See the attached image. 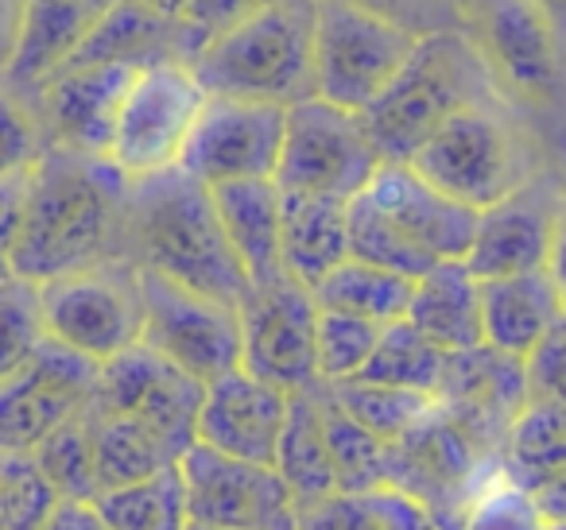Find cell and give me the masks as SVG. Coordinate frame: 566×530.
<instances>
[{"label":"cell","mask_w":566,"mask_h":530,"mask_svg":"<svg viewBox=\"0 0 566 530\" xmlns=\"http://www.w3.org/2000/svg\"><path fill=\"white\" fill-rule=\"evenodd\" d=\"M190 530H218V527H202V522H190Z\"/></svg>","instance_id":"681fc988"},{"label":"cell","mask_w":566,"mask_h":530,"mask_svg":"<svg viewBox=\"0 0 566 530\" xmlns=\"http://www.w3.org/2000/svg\"><path fill=\"white\" fill-rule=\"evenodd\" d=\"M416 283L400 272L365 264V259L349 256L342 267H334L323 283L315 287V303L323 310L349 314V318H365L373 326H396L408 321L411 303H416Z\"/></svg>","instance_id":"83f0119b"},{"label":"cell","mask_w":566,"mask_h":530,"mask_svg":"<svg viewBox=\"0 0 566 530\" xmlns=\"http://www.w3.org/2000/svg\"><path fill=\"white\" fill-rule=\"evenodd\" d=\"M144 66L133 63H71L32 97H20L40 117L51 148L109 159L120 105Z\"/></svg>","instance_id":"2e32d148"},{"label":"cell","mask_w":566,"mask_h":530,"mask_svg":"<svg viewBox=\"0 0 566 530\" xmlns=\"http://www.w3.org/2000/svg\"><path fill=\"white\" fill-rule=\"evenodd\" d=\"M349 205L354 202L283 194V275L315 290L334 267L354 256Z\"/></svg>","instance_id":"cb8c5ba5"},{"label":"cell","mask_w":566,"mask_h":530,"mask_svg":"<svg viewBox=\"0 0 566 530\" xmlns=\"http://www.w3.org/2000/svg\"><path fill=\"white\" fill-rule=\"evenodd\" d=\"M419 35L346 0H318L315 20V97L349 113H369L392 89Z\"/></svg>","instance_id":"ba28073f"},{"label":"cell","mask_w":566,"mask_h":530,"mask_svg":"<svg viewBox=\"0 0 566 530\" xmlns=\"http://www.w3.org/2000/svg\"><path fill=\"white\" fill-rule=\"evenodd\" d=\"M140 283L144 314H148V321H144L148 349L175 360L202 383H213L218 375L241 368V306H229L156 272H144V267Z\"/></svg>","instance_id":"7c38bea8"},{"label":"cell","mask_w":566,"mask_h":530,"mask_svg":"<svg viewBox=\"0 0 566 530\" xmlns=\"http://www.w3.org/2000/svg\"><path fill=\"white\" fill-rule=\"evenodd\" d=\"M535 12L543 17V24L555 32V40L563 43V51H566V0H527Z\"/></svg>","instance_id":"f6af8a7d"},{"label":"cell","mask_w":566,"mask_h":530,"mask_svg":"<svg viewBox=\"0 0 566 530\" xmlns=\"http://www.w3.org/2000/svg\"><path fill=\"white\" fill-rule=\"evenodd\" d=\"M90 430H94V457H97V484H102V491L140 484L182 460L164 437L151 434L140 422L125 418V414H109L102 406H90Z\"/></svg>","instance_id":"f1b7e54d"},{"label":"cell","mask_w":566,"mask_h":530,"mask_svg":"<svg viewBox=\"0 0 566 530\" xmlns=\"http://www.w3.org/2000/svg\"><path fill=\"white\" fill-rule=\"evenodd\" d=\"M241 368L256 380L300 395L323 388L318 380V303L315 290L280 275L256 283L241 303Z\"/></svg>","instance_id":"8fae6325"},{"label":"cell","mask_w":566,"mask_h":530,"mask_svg":"<svg viewBox=\"0 0 566 530\" xmlns=\"http://www.w3.org/2000/svg\"><path fill=\"white\" fill-rule=\"evenodd\" d=\"M133 4H140V9L156 12V17H164V20H175V24H182L195 0H133Z\"/></svg>","instance_id":"bcb514c9"},{"label":"cell","mask_w":566,"mask_h":530,"mask_svg":"<svg viewBox=\"0 0 566 530\" xmlns=\"http://www.w3.org/2000/svg\"><path fill=\"white\" fill-rule=\"evenodd\" d=\"M206 383L159 357L148 344H136L125 357L109 360L97 375L94 406L148 426L175 453H187L198 442V414H202Z\"/></svg>","instance_id":"9a60e30c"},{"label":"cell","mask_w":566,"mask_h":530,"mask_svg":"<svg viewBox=\"0 0 566 530\" xmlns=\"http://www.w3.org/2000/svg\"><path fill=\"white\" fill-rule=\"evenodd\" d=\"M275 468H280V476L292 488L295 507L315 504V499H326L338 491L331 434H326V388L295 395Z\"/></svg>","instance_id":"4316f807"},{"label":"cell","mask_w":566,"mask_h":530,"mask_svg":"<svg viewBox=\"0 0 566 530\" xmlns=\"http://www.w3.org/2000/svg\"><path fill=\"white\" fill-rule=\"evenodd\" d=\"M43 530H113L97 499H63Z\"/></svg>","instance_id":"7bdbcfd3"},{"label":"cell","mask_w":566,"mask_h":530,"mask_svg":"<svg viewBox=\"0 0 566 530\" xmlns=\"http://www.w3.org/2000/svg\"><path fill=\"white\" fill-rule=\"evenodd\" d=\"M206 105H210V89L202 86L190 63L167 59V63L144 66L120 105L117 132L109 144L113 171L128 187L179 171Z\"/></svg>","instance_id":"8992f818"},{"label":"cell","mask_w":566,"mask_h":530,"mask_svg":"<svg viewBox=\"0 0 566 530\" xmlns=\"http://www.w3.org/2000/svg\"><path fill=\"white\" fill-rule=\"evenodd\" d=\"M346 4L377 12V17L416 32L419 40L442 32H470V20H465V12L458 9L454 0H346Z\"/></svg>","instance_id":"f35d334b"},{"label":"cell","mask_w":566,"mask_h":530,"mask_svg":"<svg viewBox=\"0 0 566 530\" xmlns=\"http://www.w3.org/2000/svg\"><path fill=\"white\" fill-rule=\"evenodd\" d=\"M287 530H295V527H287Z\"/></svg>","instance_id":"f907efd6"},{"label":"cell","mask_w":566,"mask_h":530,"mask_svg":"<svg viewBox=\"0 0 566 530\" xmlns=\"http://www.w3.org/2000/svg\"><path fill=\"white\" fill-rule=\"evenodd\" d=\"M543 530H566V522H543Z\"/></svg>","instance_id":"c3c4849f"},{"label":"cell","mask_w":566,"mask_h":530,"mask_svg":"<svg viewBox=\"0 0 566 530\" xmlns=\"http://www.w3.org/2000/svg\"><path fill=\"white\" fill-rule=\"evenodd\" d=\"M496 102L509 97L481 43L470 32H442L419 43L392 89L365 113V125L388 163H411L439 128Z\"/></svg>","instance_id":"3957f363"},{"label":"cell","mask_w":566,"mask_h":530,"mask_svg":"<svg viewBox=\"0 0 566 530\" xmlns=\"http://www.w3.org/2000/svg\"><path fill=\"white\" fill-rule=\"evenodd\" d=\"M102 368L48 337L0 375V453H35L51 434L86 414Z\"/></svg>","instance_id":"30bf717a"},{"label":"cell","mask_w":566,"mask_h":530,"mask_svg":"<svg viewBox=\"0 0 566 530\" xmlns=\"http://www.w3.org/2000/svg\"><path fill=\"white\" fill-rule=\"evenodd\" d=\"M35 290H40L43 333L86 357L90 364L105 368L109 360L144 344L148 314H144L140 267L133 259H109Z\"/></svg>","instance_id":"52a82bcc"},{"label":"cell","mask_w":566,"mask_h":530,"mask_svg":"<svg viewBox=\"0 0 566 530\" xmlns=\"http://www.w3.org/2000/svg\"><path fill=\"white\" fill-rule=\"evenodd\" d=\"M563 202H566L563 190L547 174H539L532 187H524L520 194L504 198L501 205L485 210L478 221V236H473L465 267L481 283L527 275V272H547Z\"/></svg>","instance_id":"44dd1931"},{"label":"cell","mask_w":566,"mask_h":530,"mask_svg":"<svg viewBox=\"0 0 566 530\" xmlns=\"http://www.w3.org/2000/svg\"><path fill=\"white\" fill-rule=\"evenodd\" d=\"M128 182L109 159L51 148L4 174V275L43 287L125 256Z\"/></svg>","instance_id":"6da1fadb"},{"label":"cell","mask_w":566,"mask_h":530,"mask_svg":"<svg viewBox=\"0 0 566 530\" xmlns=\"http://www.w3.org/2000/svg\"><path fill=\"white\" fill-rule=\"evenodd\" d=\"M481 314L489 349L527 364V357L566 318V306L547 272H527L481 283Z\"/></svg>","instance_id":"7402d4cb"},{"label":"cell","mask_w":566,"mask_h":530,"mask_svg":"<svg viewBox=\"0 0 566 530\" xmlns=\"http://www.w3.org/2000/svg\"><path fill=\"white\" fill-rule=\"evenodd\" d=\"M326 388V383H323ZM326 434H331L338 491H373L392 484V445L349 418L326 388Z\"/></svg>","instance_id":"836d02e7"},{"label":"cell","mask_w":566,"mask_h":530,"mask_svg":"<svg viewBox=\"0 0 566 530\" xmlns=\"http://www.w3.org/2000/svg\"><path fill=\"white\" fill-rule=\"evenodd\" d=\"M527 399H558L566 403V318L527 357Z\"/></svg>","instance_id":"60d3db41"},{"label":"cell","mask_w":566,"mask_h":530,"mask_svg":"<svg viewBox=\"0 0 566 530\" xmlns=\"http://www.w3.org/2000/svg\"><path fill=\"white\" fill-rule=\"evenodd\" d=\"M295 530H447L411 491L385 484L373 491H334L295 507Z\"/></svg>","instance_id":"484cf974"},{"label":"cell","mask_w":566,"mask_h":530,"mask_svg":"<svg viewBox=\"0 0 566 530\" xmlns=\"http://www.w3.org/2000/svg\"><path fill=\"white\" fill-rule=\"evenodd\" d=\"M213 210L237 252L249 283H272L283 275V190L275 179L226 182L213 187Z\"/></svg>","instance_id":"603a6c76"},{"label":"cell","mask_w":566,"mask_h":530,"mask_svg":"<svg viewBox=\"0 0 566 530\" xmlns=\"http://www.w3.org/2000/svg\"><path fill=\"white\" fill-rule=\"evenodd\" d=\"M450 360L454 357L442 352L431 337L419 333L411 321H396V326L385 329V337H380L377 352H373L361 380L439 395L450 375Z\"/></svg>","instance_id":"1f68e13d"},{"label":"cell","mask_w":566,"mask_h":530,"mask_svg":"<svg viewBox=\"0 0 566 530\" xmlns=\"http://www.w3.org/2000/svg\"><path fill=\"white\" fill-rule=\"evenodd\" d=\"M97 507L113 522V530H190L195 522L179 465L140 484H128V488L102 491Z\"/></svg>","instance_id":"d6a6232c"},{"label":"cell","mask_w":566,"mask_h":530,"mask_svg":"<svg viewBox=\"0 0 566 530\" xmlns=\"http://www.w3.org/2000/svg\"><path fill=\"white\" fill-rule=\"evenodd\" d=\"M292 391L272 388L244 368H233V372L206 383L202 414H198V445L275 468L283 430L292 418Z\"/></svg>","instance_id":"ffe728a7"},{"label":"cell","mask_w":566,"mask_h":530,"mask_svg":"<svg viewBox=\"0 0 566 530\" xmlns=\"http://www.w3.org/2000/svg\"><path fill=\"white\" fill-rule=\"evenodd\" d=\"M35 460L43 473L51 476L63 499H97L102 484H97V457H94V430H90V411L66 422L59 434L35 449Z\"/></svg>","instance_id":"8d00e7d4"},{"label":"cell","mask_w":566,"mask_h":530,"mask_svg":"<svg viewBox=\"0 0 566 530\" xmlns=\"http://www.w3.org/2000/svg\"><path fill=\"white\" fill-rule=\"evenodd\" d=\"M454 4H458V9L465 12V20H470V17H473V9H478L481 0H454Z\"/></svg>","instance_id":"7dc6e473"},{"label":"cell","mask_w":566,"mask_h":530,"mask_svg":"<svg viewBox=\"0 0 566 530\" xmlns=\"http://www.w3.org/2000/svg\"><path fill=\"white\" fill-rule=\"evenodd\" d=\"M334 403L361 422L369 434H377L380 442L396 445L408 434H416L419 426L439 414V395L427 391H408V388H388V383H369V380H349L331 388Z\"/></svg>","instance_id":"f546056e"},{"label":"cell","mask_w":566,"mask_h":530,"mask_svg":"<svg viewBox=\"0 0 566 530\" xmlns=\"http://www.w3.org/2000/svg\"><path fill=\"white\" fill-rule=\"evenodd\" d=\"M63 504L35 453H0V530H43Z\"/></svg>","instance_id":"e575fe53"},{"label":"cell","mask_w":566,"mask_h":530,"mask_svg":"<svg viewBox=\"0 0 566 530\" xmlns=\"http://www.w3.org/2000/svg\"><path fill=\"white\" fill-rule=\"evenodd\" d=\"M427 182L454 202L485 213L539 179V151L512 102L481 105L431 136L411 159Z\"/></svg>","instance_id":"5b68a950"},{"label":"cell","mask_w":566,"mask_h":530,"mask_svg":"<svg viewBox=\"0 0 566 530\" xmlns=\"http://www.w3.org/2000/svg\"><path fill=\"white\" fill-rule=\"evenodd\" d=\"M527 496H532L543 522H566V465L527 484Z\"/></svg>","instance_id":"b9f144b4"},{"label":"cell","mask_w":566,"mask_h":530,"mask_svg":"<svg viewBox=\"0 0 566 530\" xmlns=\"http://www.w3.org/2000/svg\"><path fill=\"white\" fill-rule=\"evenodd\" d=\"M125 256L144 272L229 306H241L252 290L241 259L229 248L210 187L190 179L187 171L128 187Z\"/></svg>","instance_id":"7a4b0ae2"},{"label":"cell","mask_w":566,"mask_h":530,"mask_svg":"<svg viewBox=\"0 0 566 530\" xmlns=\"http://www.w3.org/2000/svg\"><path fill=\"white\" fill-rule=\"evenodd\" d=\"M190 519L218 530L295 527V496L280 468L229 457L210 445H190L179 460Z\"/></svg>","instance_id":"4fadbf2b"},{"label":"cell","mask_w":566,"mask_h":530,"mask_svg":"<svg viewBox=\"0 0 566 530\" xmlns=\"http://www.w3.org/2000/svg\"><path fill=\"white\" fill-rule=\"evenodd\" d=\"M380 337H385V326H373L365 318H349V314H334L318 306V380L326 388L361 380Z\"/></svg>","instance_id":"d590c367"},{"label":"cell","mask_w":566,"mask_h":530,"mask_svg":"<svg viewBox=\"0 0 566 530\" xmlns=\"http://www.w3.org/2000/svg\"><path fill=\"white\" fill-rule=\"evenodd\" d=\"M385 163V151L377 148L361 113L338 109L323 97H307L292 105L275 182L283 194L357 202Z\"/></svg>","instance_id":"9c48e42d"},{"label":"cell","mask_w":566,"mask_h":530,"mask_svg":"<svg viewBox=\"0 0 566 530\" xmlns=\"http://www.w3.org/2000/svg\"><path fill=\"white\" fill-rule=\"evenodd\" d=\"M318 0H272L195 55V74L210 97L292 105L315 97Z\"/></svg>","instance_id":"277c9868"},{"label":"cell","mask_w":566,"mask_h":530,"mask_svg":"<svg viewBox=\"0 0 566 530\" xmlns=\"http://www.w3.org/2000/svg\"><path fill=\"white\" fill-rule=\"evenodd\" d=\"M125 0H24L4 35L9 97H32L94 40Z\"/></svg>","instance_id":"ac0fdd59"},{"label":"cell","mask_w":566,"mask_h":530,"mask_svg":"<svg viewBox=\"0 0 566 530\" xmlns=\"http://www.w3.org/2000/svg\"><path fill=\"white\" fill-rule=\"evenodd\" d=\"M408 321L450 357L481 349L485 344L481 279L462 259L458 264H439L416 283V303H411Z\"/></svg>","instance_id":"d4e9b609"},{"label":"cell","mask_w":566,"mask_h":530,"mask_svg":"<svg viewBox=\"0 0 566 530\" xmlns=\"http://www.w3.org/2000/svg\"><path fill=\"white\" fill-rule=\"evenodd\" d=\"M361 198L431 264H465L481 213L442 194L411 163H385Z\"/></svg>","instance_id":"d6986e66"},{"label":"cell","mask_w":566,"mask_h":530,"mask_svg":"<svg viewBox=\"0 0 566 530\" xmlns=\"http://www.w3.org/2000/svg\"><path fill=\"white\" fill-rule=\"evenodd\" d=\"M272 0H195L182 20V40H187V55L195 63V55L206 47L210 40H218L221 32H229L233 24H241L244 17L260 12Z\"/></svg>","instance_id":"ab89813d"},{"label":"cell","mask_w":566,"mask_h":530,"mask_svg":"<svg viewBox=\"0 0 566 530\" xmlns=\"http://www.w3.org/2000/svg\"><path fill=\"white\" fill-rule=\"evenodd\" d=\"M504 97L516 105H551L563 94L566 51L527 0H481L470 17Z\"/></svg>","instance_id":"e0dca14e"},{"label":"cell","mask_w":566,"mask_h":530,"mask_svg":"<svg viewBox=\"0 0 566 530\" xmlns=\"http://www.w3.org/2000/svg\"><path fill=\"white\" fill-rule=\"evenodd\" d=\"M287 117L292 109L283 105L210 97L179 171L210 190L226 182L275 179L287 144Z\"/></svg>","instance_id":"5bb4252c"},{"label":"cell","mask_w":566,"mask_h":530,"mask_svg":"<svg viewBox=\"0 0 566 530\" xmlns=\"http://www.w3.org/2000/svg\"><path fill=\"white\" fill-rule=\"evenodd\" d=\"M501 465L520 488L566 465V403L558 399H527L504 442Z\"/></svg>","instance_id":"4dcf8cb0"},{"label":"cell","mask_w":566,"mask_h":530,"mask_svg":"<svg viewBox=\"0 0 566 530\" xmlns=\"http://www.w3.org/2000/svg\"><path fill=\"white\" fill-rule=\"evenodd\" d=\"M458 530H543V519L535 511L527 488H520L501 468L470 504Z\"/></svg>","instance_id":"74e56055"},{"label":"cell","mask_w":566,"mask_h":530,"mask_svg":"<svg viewBox=\"0 0 566 530\" xmlns=\"http://www.w3.org/2000/svg\"><path fill=\"white\" fill-rule=\"evenodd\" d=\"M547 275L558 287V298L566 306V202L563 213H558V229H555V244H551V259H547Z\"/></svg>","instance_id":"ee69618b"}]
</instances>
